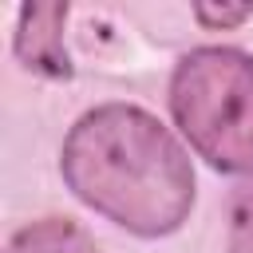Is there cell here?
Instances as JSON below:
<instances>
[{"label":"cell","mask_w":253,"mask_h":253,"mask_svg":"<svg viewBox=\"0 0 253 253\" xmlns=\"http://www.w3.org/2000/svg\"><path fill=\"white\" fill-rule=\"evenodd\" d=\"M59 174L83 206L138 237H166L194 210L190 154L150 111L130 103L87 111L63 138Z\"/></svg>","instance_id":"1"},{"label":"cell","mask_w":253,"mask_h":253,"mask_svg":"<svg viewBox=\"0 0 253 253\" xmlns=\"http://www.w3.org/2000/svg\"><path fill=\"white\" fill-rule=\"evenodd\" d=\"M170 111L213 170L253 174V55L194 47L170 75Z\"/></svg>","instance_id":"2"},{"label":"cell","mask_w":253,"mask_h":253,"mask_svg":"<svg viewBox=\"0 0 253 253\" xmlns=\"http://www.w3.org/2000/svg\"><path fill=\"white\" fill-rule=\"evenodd\" d=\"M67 4H24L16 16V59L51 79H71V55L63 47Z\"/></svg>","instance_id":"3"},{"label":"cell","mask_w":253,"mask_h":253,"mask_svg":"<svg viewBox=\"0 0 253 253\" xmlns=\"http://www.w3.org/2000/svg\"><path fill=\"white\" fill-rule=\"evenodd\" d=\"M8 253H103V249L71 217H40L12 233Z\"/></svg>","instance_id":"4"},{"label":"cell","mask_w":253,"mask_h":253,"mask_svg":"<svg viewBox=\"0 0 253 253\" xmlns=\"http://www.w3.org/2000/svg\"><path fill=\"white\" fill-rule=\"evenodd\" d=\"M229 253H253V182L229 198Z\"/></svg>","instance_id":"5"},{"label":"cell","mask_w":253,"mask_h":253,"mask_svg":"<svg viewBox=\"0 0 253 253\" xmlns=\"http://www.w3.org/2000/svg\"><path fill=\"white\" fill-rule=\"evenodd\" d=\"M253 16V4H194V20L202 28H233Z\"/></svg>","instance_id":"6"}]
</instances>
